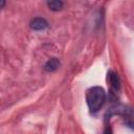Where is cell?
<instances>
[{"label":"cell","mask_w":134,"mask_h":134,"mask_svg":"<svg viewBox=\"0 0 134 134\" xmlns=\"http://www.w3.org/2000/svg\"><path fill=\"white\" fill-rule=\"evenodd\" d=\"M106 102V92L100 86H93L86 92V103L91 113H96Z\"/></svg>","instance_id":"1"},{"label":"cell","mask_w":134,"mask_h":134,"mask_svg":"<svg viewBox=\"0 0 134 134\" xmlns=\"http://www.w3.org/2000/svg\"><path fill=\"white\" fill-rule=\"evenodd\" d=\"M29 26L31 29L34 30H44L46 28H48L49 24L48 22L46 21V19L44 18H41V17H37V18H34L30 22H29Z\"/></svg>","instance_id":"2"},{"label":"cell","mask_w":134,"mask_h":134,"mask_svg":"<svg viewBox=\"0 0 134 134\" xmlns=\"http://www.w3.org/2000/svg\"><path fill=\"white\" fill-rule=\"evenodd\" d=\"M108 82L110 83L111 87L114 90L117 91V90L120 89V80H119V77H118V75H117L116 72H114L112 70H110L108 72Z\"/></svg>","instance_id":"3"},{"label":"cell","mask_w":134,"mask_h":134,"mask_svg":"<svg viewBox=\"0 0 134 134\" xmlns=\"http://www.w3.org/2000/svg\"><path fill=\"white\" fill-rule=\"evenodd\" d=\"M61 63H60V60L57 59V58H51L49 59L45 65H44V70L47 71V72H54L59 67H60Z\"/></svg>","instance_id":"4"},{"label":"cell","mask_w":134,"mask_h":134,"mask_svg":"<svg viewBox=\"0 0 134 134\" xmlns=\"http://www.w3.org/2000/svg\"><path fill=\"white\" fill-rule=\"evenodd\" d=\"M63 5H64V2L62 1H48L47 2V6L49 7V9L53 12L61 10L63 8Z\"/></svg>","instance_id":"5"},{"label":"cell","mask_w":134,"mask_h":134,"mask_svg":"<svg viewBox=\"0 0 134 134\" xmlns=\"http://www.w3.org/2000/svg\"><path fill=\"white\" fill-rule=\"evenodd\" d=\"M105 129H104V134H113L112 132V128L110 125V117L105 116Z\"/></svg>","instance_id":"6"},{"label":"cell","mask_w":134,"mask_h":134,"mask_svg":"<svg viewBox=\"0 0 134 134\" xmlns=\"http://www.w3.org/2000/svg\"><path fill=\"white\" fill-rule=\"evenodd\" d=\"M5 4H6V2H5V1H3V0H0V9H2V8L5 6Z\"/></svg>","instance_id":"7"}]
</instances>
